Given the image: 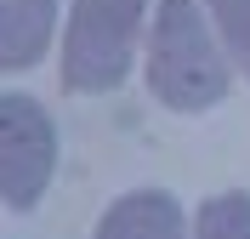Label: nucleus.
<instances>
[{
	"label": "nucleus",
	"mask_w": 250,
	"mask_h": 239,
	"mask_svg": "<svg viewBox=\"0 0 250 239\" xmlns=\"http://www.w3.org/2000/svg\"><path fill=\"white\" fill-rule=\"evenodd\" d=\"M193 0H159L154 29H148V86L159 103L182 114H199L228 97V51L205 23Z\"/></svg>",
	"instance_id": "f257e3e1"
},
{
	"label": "nucleus",
	"mask_w": 250,
	"mask_h": 239,
	"mask_svg": "<svg viewBox=\"0 0 250 239\" xmlns=\"http://www.w3.org/2000/svg\"><path fill=\"white\" fill-rule=\"evenodd\" d=\"M148 0H74L62 34V86L68 91H114L137 63V34Z\"/></svg>",
	"instance_id": "f03ea898"
},
{
	"label": "nucleus",
	"mask_w": 250,
	"mask_h": 239,
	"mask_svg": "<svg viewBox=\"0 0 250 239\" xmlns=\"http://www.w3.org/2000/svg\"><path fill=\"white\" fill-rule=\"evenodd\" d=\"M57 165V126L23 91H0V199L29 211Z\"/></svg>",
	"instance_id": "7ed1b4c3"
},
{
	"label": "nucleus",
	"mask_w": 250,
	"mask_h": 239,
	"mask_svg": "<svg viewBox=\"0 0 250 239\" xmlns=\"http://www.w3.org/2000/svg\"><path fill=\"white\" fill-rule=\"evenodd\" d=\"M97 239H182V205L159 188L125 194V199H114L103 211Z\"/></svg>",
	"instance_id": "20e7f679"
},
{
	"label": "nucleus",
	"mask_w": 250,
	"mask_h": 239,
	"mask_svg": "<svg viewBox=\"0 0 250 239\" xmlns=\"http://www.w3.org/2000/svg\"><path fill=\"white\" fill-rule=\"evenodd\" d=\"M51 23L57 0H0V74L40 63L51 46Z\"/></svg>",
	"instance_id": "39448f33"
},
{
	"label": "nucleus",
	"mask_w": 250,
	"mask_h": 239,
	"mask_svg": "<svg viewBox=\"0 0 250 239\" xmlns=\"http://www.w3.org/2000/svg\"><path fill=\"white\" fill-rule=\"evenodd\" d=\"M193 239H250V194H216L193 217Z\"/></svg>",
	"instance_id": "423d86ee"
},
{
	"label": "nucleus",
	"mask_w": 250,
	"mask_h": 239,
	"mask_svg": "<svg viewBox=\"0 0 250 239\" xmlns=\"http://www.w3.org/2000/svg\"><path fill=\"white\" fill-rule=\"evenodd\" d=\"M205 12H210V23H216L228 57L250 74V0H205Z\"/></svg>",
	"instance_id": "0eeeda50"
}]
</instances>
